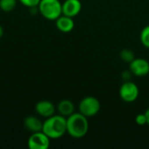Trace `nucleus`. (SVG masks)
<instances>
[{
	"mask_svg": "<svg viewBox=\"0 0 149 149\" xmlns=\"http://www.w3.org/2000/svg\"><path fill=\"white\" fill-rule=\"evenodd\" d=\"M57 111L58 114L67 118L74 113L75 107L74 104L69 100H62L58 102L57 106Z\"/></svg>",
	"mask_w": 149,
	"mask_h": 149,
	"instance_id": "obj_12",
	"label": "nucleus"
},
{
	"mask_svg": "<svg viewBox=\"0 0 149 149\" xmlns=\"http://www.w3.org/2000/svg\"><path fill=\"white\" fill-rule=\"evenodd\" d=\"M131 74H132V72H130V70L127 72V71H126V72H124L123 73H122V78L124 79V80H126V81H128L129 79H130L131 78Z\"/></svg>",
	"mask_w": 149,
	"mask_h": 149,
	"instance_id": "obj_18",
	"label": "nucleus"
},
{
	"mask_svg": "<svg viewBox=\"0 0 149 149\" xmlns=\"http://www.w3.org/2000/svg\"><path fill=\"white\" fill-rule=\"evenodd\" d=\"M89 130L87 117L80 113H73L66 118V133L72 138L80 139L86 135Z\"/></svg>",
	"mask_w": 149,
	"mask_h": 149,
	"instance_id": "obj_1",
	"label": "nucleus"
},
{
	"mask_svg": "<svg viewBox=\"0 0 149 149\" xmlns=\"http://www.w3.org/2000/svg\"><path fill=\"white\" fill-rule=\"evenodd\" d=\"M100 110V100L93 96H87L82 99L79 104V111L87 118L95 116Z\"/></svg>",
	"mask_w": 149,
	"mask_h": 149,
	"instance_id": "obj_4",
	"label": "nucleus"
},
{
	"mask_svg": "<svg viewBox=\"0 0 149 149\" xmlns=\"http://www.w3.org/2000/svg\"><path fill=\"white\" fill-rule=\"evenodd\" d=\"M38 9L47 20L55 21L62 15V3L59 0H41Z\"/></svg>",
	"mask_w": 149,
	"mask_h": 149,
	"instance_id": "obj_3",
	"label": "nucleus"
},
{
	"mask_svg": "<svg viewBox=\"0 0 149 149\" xmlns=\"http://www.w3.org/2000/svg\"><path fill=\"white\" fill-rule=\"evenodd\" d=\"M42 131L51 140L63 137L66 133V118L60 114H54L46 118L43 122Z\"/></svg>",
	"mask_w": 149,
	"mask_h": 149,
	"instance_id": "obj_2",
	"label": "nucleus"
},
{
	"mask_svg": "<svg viewBox=\"0 0 149 149\" xmlns=\"http://www.w3.org/2000/svg\"><path fill=\"white\" fill-rule=\"evenodd\" d=\"M145 115L147 117V122H148V124L149 125V108L145 112Z\"/></svg>",
	"mask_w": 149,
	"mask_h": 149,
	"instance_id": "obj_19",
	"label": "nucleus"
},
{
	"mask_svg": "<svg viewBox=\"0 0 149 149\" xmlns=\"http://www.w3.org/2000/svg\"><path fill=\"white\" fill-rule=\"evenodd\" d=\"M135 122L139 126H144V125L148 124V122H147V117H146L145 113H139L138 115H136V117H135Z\"/></svg>",
	"mask_w": 149,
	"mask_h": 149,
	"instance_id": "obj_17",
	"label": "nucleus"
},
{
	"mask_svg": "<svg viewBox=\"0 0 149 149\" xmlns=\"http://www.w3.org/2000/svg\"><path fill=\"white\" fill-rule=\"evenodd\" d=\"M24 126L31 133H35L42 131L43 122L36 116H27L24 120Z\"/></svg>",
	"mask_w": 149,
	"mask_h": 149,
	"instance_id": "obj_11",
	"label": "nucleus"
},
{
	"mask_svg": "<svg viewBox=\"0 0 149 149\" xmlns=\"http://www.w3.org/2000/svg\"><path fill=\"white\" fill-rule=\"evenodd\" d=\"M120 58L124 62L127 63H131L135 58L134 52L130 49H123L120 52Z\"/></svg>",
	"mask_w": 149,
	"mask_h": 149,
	"instance_id": "obj_14",
	"label": "nucleus"
},
{
	"mask_svg": "<svg viewBox=\"0 0 149 149\" xmlns=\"http://www.w3.org/2000/svg\"><path fill=\"white\" fill-rule=\"evenodd\" d=\"M140 91L137 85L132 81L124 82L120 88V96L121 100L127 103L134 102L139 96Z\"/></svg>",
	"mask_w": 149,
	"mask_h": 149,
	"instance_id": "obj_5",
	"label": "nucleus"
},
{
	"mask_svg": "<svg viewBox=\"0 0 149 149\" xmlns=\"http://www.w3.org/2000/svg\"><path fill=\"white\" fill-rule=\"evenodd\" d=\"M24 6L28 7V8H33V7H38L41 0H18Z\"/></svg>",
	"mask_w": 149,
	"mask_h": 149,
	"instance_id": "obj_16",
	"label": "nucleus"
},
{
	"mask_svg": "<svg viewBox=\"0 0 149 149\" xmlns=\"http://www.w3.org/2000/svg\"><path fill=\"white\" fill-rule=\"evenodd\" d=\"M56 110L57 108L55 107L53 103L49 100H40L35 106L36 113L39 116L45 118V119L54 115Z\"/></svg>",
	"mask_w": 149,
	"mask_h": 149,
	"instance_id": "obj_9",
	"label": "nucleus"
},
{
	"mask_svg": "<svg viewBox=\"0 0 149 149\" xmlns=\"http://www.w3.org/2000/svg\"><path fill=\"white\" fill-rule=\"evenodd\" d=\"M50 141L51 139L43 131H39L31 133L27 145L30 149H47L50 147Z\"/></svg>",
	"mask_w": 149,
	"mask_h": 149,
	"instance_id": "obj_6",
	"label": "nucleus"
},
{
	"mask_svg": "<svg viewBox=\"0 0 149 149\" xmlns=\"http://www.w3.org/2000/svg\"><path fill=\"white\" fill-rule=\"evenodd\" d=\"M129 70L137 77H144L149 73V62L142 58H135L129 63Z\"/></svg>",
	"mask_w": 149,
	"mask_h": 149,
	"instance_id": "obj_7",
	"label": "nucleus"
},
{
	"mask_svg": "<svg viewBox=\"0 0 149 149\" xmlns=\"http://www.w3.org/2000/svg\"><path fill=\"white\" fill-rule=\"evenodd\" d=\"M56 27L57 29L64 33L71 32L74 28V21L72 17L61 15L56 20Z\"/></svg>",
	"mask_w": 149,
	"mask_h": 149,
	"instance_id": "obj_10",
	"label": "nucleus"
},
{
	"mask_svg": "<svg viewBox=\"0 0 149 149\" xmlns=\"http://www.w3.org/2000/svg\"><path fill=\"white\" fill-rule=\"evenodd\" d=\"M3 36V28L2 27V25H0V38Z\"/></svg>",
	"mask_w": 149,
	"mask_h": 149,
	"instance_id": "obj_20",
	"label": "nucleus"
},
{
	"mask_svg": "<svg viewBox=\"0 0 149 149\" xmlns=\"http://www.w3.org/2000/svg\"><path fill=\"white\" fill-rule=\"evenodd\" d=\"M17 3V0H0V9L4 12H10L15 9Z\"/></svg>",
	"mask_w": 149,
	"mask_h": 149,
	"instance_id": "obj_13",
	"label": "nucleus"
},
{
	"mask_svg": "<svg viewBox=\"0 0 149 149\" xmlns=\"http://www.w3.org/2000/svg\"><path fill=\"white\" fill-rule=\"evenodd\" d=\"M82 4L79 0H65L62 3V15L74 17L79 14Z\"/></svg>",
	"mask_w": 149,
	"mask_h": 149,
	"instance_id": "obj_8",
	"label": "nucleus"
},
{
	"mask_svg": "<svg viewBox=\"0 0 149 149\" xmlns=\"http://www.w3.org/2000/svg\"><path fill=\"white\" fill-rule=\"evenodd\" d=\"M140 38H141V44H142L146 48H148L149 49V24L148 25H147V26H145V27L141 30Z\"/></svg>",
	"mask_w": 149,
	"mask_h": 149,
	"instance_id": "obj_15",
	"label": "nucleus"
}]
</instances>
